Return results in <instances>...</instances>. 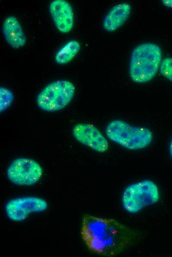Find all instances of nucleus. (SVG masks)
Returning a JSON list of instances; mask_svg holds the SVG:
<instances>
[{
    "instance_id": "f257e3e1",
    "label": "nucleus",
    "mask_w": 172,
    "mask_h": 257,
    "mask_svg": "<svg viewBox=\"0 0 172 257\" xmlns=\"http://www.w3.org/2000/svg\"><path fill=\"white\" fill-rule=\"evenodd\" d=\"M81 234L92 252L104 256L119 254L131 238L129 229L116 220L91 215L83 217Z\"/></svg>"
},
{
    "instance_id": "f03ea898",
    "label": "nucleus",
    "mask_w": 172,
    "mask_h": 257,
    "mask_svg": "<svg viewBox=\"0 0 172 257\" xmlns=\"http://www.w3.org/2000/svg\"><path fill=\"white\" fill-rule=\"evenodd\" d=\"M160 47L153 43H144L132 50L129 61V75L135 83L151 81L157 74L162 61Z\"/></svg>"
},
{
    "instance_id": "7ed1b4c3",
    "label": "nucleus",
    "mask_w": 172,
    "mask_h": 257,
    "mask_svg": "<svg viewBox=\"0 0 172 257\" xmlns=\"http://www.w3.org/2000/svg\"><path fill=\"white\" fill-rule=\"evenodd\" d=\"M105 132L112 141L132 150L145 148L153 139V134L150 129L132 126L120 120L110 122L105 128Z\"/></svg>"
},
{
    "instance_id": "20e7f679",
    "label": "nucleus",
    "mask_w": 172,
    "mask_h": 257,
    "mask_svg": "<svg viewBox=\"0 0 172 257\" xmlns=\"http://www.w3.org/2000/svg\"><path fill=\"white\" fill-rule=\"evenodd\" d=\"M160 199L157 185L152 180L144 179L128 185L122 196L125 211L135 214L147 206L156 203Z\"/></svg>"
},
{
    "instance_id": "39448f33",
    "label": "nucleus",
    "mask_w": 172,
    "mask_h": 257,
    "mask_svg": "<svg viewBox=\"0 0 172 257\" xmlns=\"http://www.w3.org/2000/svg\"><path fill=\"white\" fill-rule=\"evenodd\" d=\"M75 92V87L71 82L59 80L46 86L39 93L36 102L41 110L55 112L65 108L70 102Z\"/></svg>"
},
{
    "instance_id": "423d86ee",
    "label": "nucleus",
    "mask_w": 172,
    "mask_h": 257,
    "mask_svg": "<svg viewBox=\"0 0 172 257\" xmlns=\"http://www.w3.org/2000/svg\"><path fill=\"white\" fill-rule=\"evenodd\" d=\"M8 179L18 186H31L37 183L43 175V169L35 160L18 158L8 166L6 171Z\"/></svg>"
},
{
    "instance_id": "0eeeda50",
    "label": "nucleus",
    "mask_w": 172,
    "mask_h": 257,
    "mask_svg": "<svg viewBox=\"0 0 172 257\" xmlns=\"http://www.w3.org/2000/svg\"><path fill=\"white\" fill-rule=\"evenodd\" d=\"M48 203L44 199L32 196L11 199L5 205V212L9 219L20 222L25 220L32 213L45 211Z\"/></svg>"
},
{
    "instance_id": "6e6552de",
    "label": "nucleus",
    "mask_w": 172,
    "mask_h": 257,
    "mask_svg": "<svg viewBox=\"0 0 172 257\" xmlns=\"http://www.w3.org/2000/svg\"><path fill=\"white\" fill-rule=\"evenodd\" d=\"M74 138L81 143L98 152H104L109 144L103 134L95 126L87 123L76 125L72 129Z\"/></svg>"
},
{
    "instance_id": "1a4fd4ad",
    "label": "nucleus",
    "mask_w": 172,
    "mask_h": 257,
    "mask_svg": "<svg viewBox=\"0 0 172 257\" xmlns=\"http://www.w3.org/2000/svg\"><path fill=\"white\" fill-rule=\"evenodd\" d=\"M50 15L57 30L62 33L70 32L74 25V13L70 4L64 0H54L49 6Z\"/></svg>"
},
{
    "instance_id": "9d476101",
    "label": "nucleus",
    "mask_w": 172,
    "mask_h": 257,
    "mask_svg": "<svg viewBox=\"0 0 172 257\" xmlns=\"http://www.w3.org/2000/svg\"><path fill=\"white\" fill-rule=\"evenodd\" d=\"M2 32L6 43L14 49L21 48L26 43V38L22 26L14 16H9L4 19Z\"/></svg>"
},
{
    "instance_id": "9b49d317",
    "label": "nucleus",
    "mask_w": 172,
    "mask_h": 257,
    "mask_svg": "<svg viewBox=\"0 0 172 257\" xmlns=\"http://www.w3.org/2000/svg\"><path fill=\"white\" fill-rule=\"evenodd\" d=\"M130 5L121 3L112 7L105 15L103 21V29L112 32L122 26L127 20L130 13Z\"/></svg>"
},
{
    "instance_id": "f8f14e48",
    "label": "nucleus",
    "mask_w": 172,
    "mask_h": 257,
    "mask_svg": "<svg viewBox=\"0 0 172 257\" xmlns=\"http://www.w3.org/2000/svg\"><path fill=\"white\" fill-rule=\"evenodd\" d=\"M81 48L79 42L72 40L68 41L56 53L55 60L60 65L68 63L77 55Z\"/></svg>"
},
{
    "instance_id": "ddd939ff",
    "label": "nucleus",
    "mask_w": 172,
    "mask_h": 257,
    "mask_svg": "<svg viewBox=\"0 0 172 257\" xmlns=\"http://www.w3.org/2000/svg\"><path fill=\"white\" fill-rule=\"evenodd\" d=\"M14 99L13 93L5 87H0V112H4L8 108Z\"/></svg>"
},
{
    "instance_id": "4468645a",
    "label": "nucleus",
    "mask_w": 172,
    "mask_h": 257,
    "mask_svg": "<svg viewBox=\"0 0 172 257\" xmlns=\"http://www.w3.org/2000/svg\"><path fill=\"white\" fill-rule=\"evenodd\" d=\"M160 72L163 77L172 82V57H166L162 60Z\"/></svg>"
},
{
    "instance_id": "2eb2a0df",
    "label": "nucleus",
    "mask_w": 172,
    "mask_h": 257,
    "mask_svg": "<svg viewBox=\"0 0 172 257\" xmlns=\"http://www.w3.org/2000/svg\"><path fill=\"white\" fill-rule=\"evenodd\" d=\"M162 2L165 6L172 8V0H163Z\"/></svg>"
},
{
    "instance_id": "dca6fc26",
    "label": "nucleus",
    "mask_w": 172,
    "mask_h": 257,
    "mask_svg": "<svg viewBox=\"0 0 172 257\" xmlns=\"http://www.w3.org/2000/svg\"><path fill=\"white\" fill-rule=\"evenodd\" d=\"M169 152H170V154L172 158V138L171 140L170 145H169Z\"/></svg>"
}]
</instances>
